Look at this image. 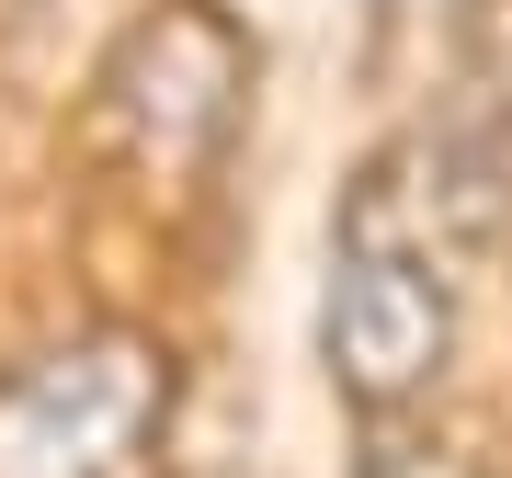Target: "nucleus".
<instances>
[{"mask_svg": "<svg viewBox=\"0 0 512 478\" xmlns=\"http://www.w3.org/2000/svg\"><path fill=\"white\" fill-rule=\"evenodd\" d=\"M456 365V274H444L433 194L399 183V148L365 160L330 205L319 274V376L353 422H410Z\"/></svg>", "mask_w": 512, "mask_h": 478, "instance_id": "nucleus-1", "label": "nucleus"}, {"mask_svg": "<svg viewBox=\"0 0 512 478\" xmlns=\"http://www.w3.org/2000/svg\"><path fill=\"white\" fill-rule=\"evenodd\" d=\"M183 365L137 319H80L0 365V478H160Z\"/></svg>", "mask_w": 512, "mask_h": 478, "instance_id": "nucleus-2", "label": "nucleus"}, {"mask_svg": "<svg viewBox=\"0 0 512 478\" xmlns=\"http://www.w3.org/2000/svg\"><path fill=\"white\" fill-rule=\"evenodd\" d=\"M251 114V35L217 0H148L92 80V126L148 194H205Z\"/></svg>", "mask_w": 512, "mask_h": 478, "instance_id": "nucleus-3", "label": "nucleus"}, {"mask_svg": "<svg viewBox=\"0 0 512 478\" xmlns=\"http://www.w3.org/2000/svg\"><path fill=\"white\" fill-rule=\"evenodd\" d=\"M353 478H478L444 433H399V422H376V444L353 456Z\"/></svg>", "mask_w": 512, "mask_h": 478, "instance_id": "nucleus-4", "label": "nucleus"}]
</instances>
